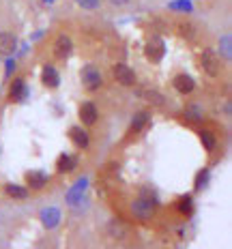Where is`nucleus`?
Masks as SVG:
<instances>
[{
  "label": "nucleus",
  "mask_w": 232,
  "mask_h": 249,
  "mask_svg": "<svg viewBox=\"0 0 232 249\" xmlns=\"http://www.w3.org/2000/svg\"><path fill=\"white\" fill-rule=\"evenodd\" d=\"M80 80H82L84 90H89V92H97L103 86V73L99 71V67H97L95 62H89V65L82 67L80 69Z\"/></svg>",
  "instance_id": "nucleus-1"
},
{
  "label": "nucleus",
  "mask_w": 232,
  "mask_h": 249,
  "mask_svg": "<svg viewBox=\"0 0 232 249\" xmlns=\"http://www.w3.org/2000/svg\"><path fill=\"white\" fill-rule=\"evenodd\" d=\"M155 206H157V198L148 187H142L140 196H138L136 204H133V213H136L140 219H148V217L155 213Z\"/></svg>",
  "instance_id": "nucleus-2"
},
{
  "label": "nucleus",
  "mask_w": 232,
  "mask_h": 249,
  "mask_svg": "<svg viewBox=\"0 0 232 249\" xmlns=\"http://www.w3.org/2000/svg\"><path fill=\"white\" fill-rule=\"evenodd\" d=\"M200 69H202V73L209 75V77H219L224 65H221V58L213 50H204L202 54H200Z\"/></svg>",
  "instance_id": "nucleus-3"
},
{
  "label": "nucleus",
  "mask_w": 232,
  "mask_h": 249,
  "mask_svg": "<svg viewBox=\"0 0 232 249\" xmlns=\"http://www.w3.org/2000/svg\"><path fill=\"white\" fill-rule=\"evenodd\" d=\"M112 77H114V82H118L121 86H127V88L138 84L136 71H133L127 62H116V65L112 67Z\"/></svg>",
  "instance_id": "nucleus-4"
},
{
  "label": "nucleus",
  "mask_w": 232,
  "mask_h": 249,
  "mask_svg": "<svg viewBox=\"0 0 232 249\" xmlns=\"http://www.w3.org/2000/svg\"><path fill=\"white\" fill-rule=\"evenodd\" d=\"M163 54H166V43H163V39L159 37V35H153V37L144 43V56L151 62H159L163 58Z\"/></svg>",
  "instance_id": "nucleus-5"
},
{
  "label": "nucleus",
  "mask_w": 232,
  "mask_h": 249,
  "mask_svg": "<svg viewBox=\"0 0 232 249\" xmlns=\"http://www.w3.org/2000/svg\"><path fill=\"white\" fill-rule=\"evenodd\" d=\"M52 54H54L56 60H69L71 54H73V41L67 35H58L54 39V45H52Z\"/></svg>",
  "instance_id": "nucleus-6"
},
{
  "label": "nucleus",
  "mask_w": 232,
  "mask_h": 249,
  "mask_svg": "<svg viewBox=\"0 0 232 249\" xmlns=\"http://www.w3.org/2000/svg\"><path fill=\"white\" fill-rule=\"evenodd\" d=\"M28 97V86H26V80L24 77H13L9 82V90H7V99L11 103H19Z\"/></svg>",
  "instance_id": "nucleus-7"
},
{
  "label": "nucleus",
  "mask_w": 232,
  "mask_h": 249,
  "mask_svg": "<svg viewBox=\"0 0 232 249\" xmlns=\"http://www.w3.org/2000/svg\"><path fill=\"white\" fill-rule=\"evenodd\" d=\"M172 86H174V90H177L178 95L187 97V95H192V92L196 90V80L189 73H177L172 77Z\"/></svg>",
  "instance_id": "nucleus-8"
},
{
  "label": "nucleus",
  "mask_w": 232,
  "mask_h": 249,
  "mask_svg": "<svg viewBox=\"0 0 232 249\" xmlns=\"http://www.w3.org/2000/svg\"><path fill=\"white\" fill-rule=\"evenodd\" d=\"M41 84L45 88H50V90H56V88L60 86V73L58 69H56L54 65H43L41 67Z\"/></svg>",
  "instance_id": "nucleus-9"
},
{
  "label": "nucleus",
  "mask_w": 232,
  "mask_h": 249,
  "mask_svg": "<svg viewBox=\"0 0 232 249\" xmlns=\"http://www.w3.org/2000/svg\"><path fill=\"white\" fill-rule=\"evenodd\" d=\"M80 121L84 127H92L97 121H99V110L92 101H84L80 106Z\"/></svg>",
  "instance_id": "nucleus-10"
},
{
  "label": "nucleus",
  "mask_w": 232,
  "mask_h": 249,
  "mask_svg": "<svg viewBox=\"0 0 232 249\" xmlns=\"http://www.w3.org/2000/svg\"><path fill=\"white\" fill-rule=\"evenodd\" d=\"M69 140L73 142L75 148L80 150H86L90 144V138H89V131H86L84 127H80V124H73V127L69 129Z\"/></svg>",
  "instance_id": "nucleus-11"
},
{
  "label": "nucleus",
  "mask_w": 232,
  "mask_h": 249,
  "mask_svg": "<svg viewBox=\"0 0 232 249\" xmlns=\"http://www.w3.org/2000/svg\"><path fill=\"white\" fill-rule=\"evenodd\" d=\"M41 224H43L45 230H54V228L60 224V211L56 209V206L43 209L41 211Z\"/></svg>",
  "instance_id": "nucleus-12"
},
{
  "label": "nucleus",
  "mask_w": 232,
  "mask_h": 249,
  "mask_svg": "<svg viewBox=\"0 0 232 249\" xmlns=\"http://www.w3.org/2000/svg\"><path fill=\"white\" fill-rule=\"evenodd\" d=\"M107 234L114 238V241H125L127 236H131V228L127 224H123L121 219H114L110 226H107Z\"/></svg>",
  "instance_id": "nucleus-13"
},
{
  "label": "nucleus",
  "mask_w": 232,
  "mask_h": 249,
  "mask_svg": "<svg viewBox=\"0 0 232 249\" xmlns=\"http://www.w3.org/2000/svg\"><path fill=\"white\" fill-rule=\"evenodd\" d=\"M138 95H140V99H144L148 106H155V107H161L163 103H166V97L159 90H151V88H142V90H138Z\"/></svg>",
  "instance_id": "nucleus-14"
},
{
  "label": "nucleus",
  "mask_w": 232,
  "mask_h": 249,
  "mask_svg": "<svg viewBox=\"0 0 232 249\" xmlns=\"http://www.w3.org/2000/svg\"><path fill=\"white\" fill-rule=\"evenodd\" d=\"M15 48H18V39L11 33H0V56H11Z\"/></svg>",
  "instance_id": "nucleus-15"
},
{
  "label": "nucleus",
  "mask_w": 232,
  "mask_h": 249,
  "mask_svg": "<svg viewBox=\"0 0 232 249\" xmlns=\"http://www.w3.org/2000/svg\"><path fill=\"white\" fill-rule=\"evenodd\" d=\"M75 168H77V157H73V155L65 153L56 159V170H58L60 174H69V172H73Z\"/></svg>",
  "instance_id": "nucleus-16"
},
{
  "label": "nucleus",
  "mask_w": 232,
  "mask_h": 249,
  "mask_svg": "<svg viewBox=\"0 0 232 249\" xmlns=\"http://www.w3.org/2000/svg\"><path fill=\"white\" fill-rule=\"evenodd\" d=\"M48 183H50V176L45 172H37V170H35V172L26 174V185L33 187V189H43Z\"/></svg>",
  "instance_id": "nucleus-17"
},
{
  "label": "nucleus",
  "mask_w": 232,
  "mask_h": 249,
  "mask_svg": "<svg viewBox=\"0 0 232 249\" xmlns=\"http://www.w3.org/2000/svg\"><path fill=\"white\" fill-rule=\"evenodd\" d=\"M219 58L221 60H226L228 62L230 58H232V37H230V33H226V35H221L219 37Z\"/></svg>",
  "instance_id": "nucleus-18"
},
{
  "label": "nucleus",
  "mask_w": 232,
  "mask_h": 249,
  "mask_svg": "<svg viewBox=\"0 0 232 249\" xmlns=\"http://www.w3.org/2000/svg\"><path fill=\"white\" fill-rule=\"evenodd\" d=\"M4 191H7L9 198H15V200H26V198H28V189L22 187V185L7 183V185H4Z\"/></svg>",
  "instance_id": "nucleus-19"
},
{
  "label": "nucleus",
  "mask_w": 232,
  "mask_h": 249,
  "mask_svg": "<svg viewBox=\"0 0 232 249\" xmlns=\"http://www.w3.org/2000/svg\"><path fill=\"white\" fill-rule=\"evenodd\" d=\"M168 9L170 11H177V13H192L194 11V2L192 0H170Z\"/></svg>",
  "instance_id": "nucleus-20"
},
{
  "label": "nucleus",
  "mask_w": 232,
  "mask_h": 249,
  "mask_svg": "<svg viewBox=\"0 0 232 249\" xmlns=\"http://www.w3.org/2000/svg\"><path fill=\"white\" fill-rule=\"evenodd\" d=\"M177 28H178V35H180V37H183V39H189V41L196 39V35H198L196 26H194L192 22H185V19L177 24Z\"/></svg>",
  "instance_id": "nucleus-21"
},
{
  "label": "nucleus",
  "mask_w": 232,
  "mask_h": 249,
  "mask_svg": "<svg viewBox=\"0 0 232 249\" xmlns=\"http://www.w3.org/2000/svg\"><path fill=\"white\" fill-rule=\"evenodd\" d=\"M177 209H178L180 215H192V211H194L192 196H180V198L177 200Z\"/></svg>",
  "instance_id": "nucleus-22"
},
{
  "label": "nucleus",
  "mask_w": 232,
  "mask_h": 249,
  "mask_svg": "<svg viewBox=\"0 0 232 249\" xmlns=\"http://www.w3.org/2000/svg\"><path fill=\"white\" fill-rule=\"evenodd\" d=\"M146 123H148V112H138L136 118H133V124H131V129H129V133H133V131L138 133Z\"/></svg>",
  "instance_id": "nucleus-23"
},
{
  "label": "nucleus",
  "mask_w": 232,
  "mask_h": 249,
  "mask_svg": "<svg viewBox=\"0 0 232 249\" xmlns=\"http://www.w3.org/2000/svg\"><path fill=\"white\" fill-rule=\"evenodd\" d=\"M185 114L189 116V121H202L204 118V110L200 106H196V103H192V106H187V110H185Z\"/></svg>",
  "instance_id": "nucleus-24"
},
{
  "label": "nucleus",
  "mask_w": 232,
  "mask_h": 249,
  "mask_svg": "<svg viewBox=\"0 0 232 249\" xmlns=\"http://www.w3.org/2000/svg\"><path fill=\"white\" fill-rule=\"evenodd\" d=\"M200 140H202V144H204V148H206V150H213V148H215V144H217L215 136H213L211 131H206V129H202V131H200Z\"/></svg>",
  "instance_id": "nucleus-25"
},
{
  "label": "nucleus",
  "mask_w": 232,
  "mask_h": 249,
  "mask_svg": "<svg viewBox=\"0 0 232 249\" xmlns=\"http://www.w3.org/2000/svg\"><path fill=\"white\" fill-rule=\"evenodd\" d=\"M80 9H84V11H97L101 4V0H73Z\"/></svg>",
  "instance_id": "nucleus-26"
},
{
  "label": "nucleus",
  "mask_w": 232,
  "mask_h": 249,
  "mask_svg": "<svg viewBox=\"0 0 232 249\" xmlns=\"http://www.w3.org/2000/svg\"><path fill=\"white\" fill-rule=\"evenodd\" d=\"M206 178H209V172H204V170H202V172H200L198 176H196V191L202 189L204 183H206Z\"/></svg>",
  "instance_id": "nucleus-27"
},
{
  "label": "nucleus",
  "mask_w": 232,
  "mask_h": 249,
  "mask_svg": "<svg viewBox=\"0 0 232 249\" xmlns=\"http://www.w3.org/2000/svg\"><path fill=\"white\" fill-rule=\"evenodd\" d=\"M15 67H18V65H15V60H13V58H9V60H7V75H4V77H7V80H9V77H11V73H13V69H15Z\"/></svg>",
  "instance_id": "nucleus-28"
},
{
  "label": "nucleus",
  "mask_w": 232,
  "mask_h": 249,
  "mask_svg": "<svg viewBox=\"0 0 232 249\" xmlns=\"http://www.w3.org/2000/svg\"><path fill=\"white\" fill-rule=\"evenodd\" d=\"M110 2L114 4V7H125V4H129L131 0H110Z\"/></svg>",
  "instance_id": "nucleus-29"
},
{
  "label": "nucleus",
  "mask_w": 232,
  "mask_h": 249,
  "mask_svg": "<svg viewBox=\"0 0 232 249\" xmlns=\"http://www.w3.org/2000/svg\"><path fill=\"white\" fill-rule=\"evenodd\" d=\"M45 2H54V0H45Z\"/></svg>",
  "instance_id": "nucleus-30"
}]
</instances>
